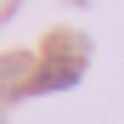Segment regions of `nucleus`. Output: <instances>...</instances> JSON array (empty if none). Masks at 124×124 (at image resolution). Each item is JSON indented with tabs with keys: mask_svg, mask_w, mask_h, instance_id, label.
<instances>
[{
	"mask_svg": "<svg viewBox=\"0 0 124 124\" xmlns=\"http://www.w3.org/2000/svg\"><path fill=\"white\" fill-rule=\"evenodd\" d=\"M34 56H0V96H34Z\"/></svg>",
	"mask_w": 124,
	"mask_h": 124,
	"instance_id": "obj_1",
	"label": "nucleus"
}]
</instances>
